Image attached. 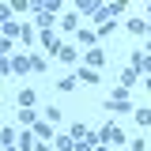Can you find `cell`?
I'll return each mask as SVG.
<instances>
[{
  "instance_id": "603a6c76",
  "label": "cell",
  "mask_w": 151,
  "mask_h": 151,
  "mask_svg": "<svg viewBox=\"0 0 151 151\" xmlns=\"http://www.w3.org/2000/svg\"><path fill=\"white\" fill-rule=\"evenodd\" d=\"M34 23L42 27V30H49V27H53V15H49V12H38V15H34Z\"/></svg>"
},
{
  "instance_id": "8fae6325",
  "label": "cell",
  "mask_w": 151,
  "mask_h": 151,
  "mask_svg": "<svg viewBox=\"0 0 151 151\" xmlns=\"http://www.w3.org/2000/svg\"><path fill=\"white\" fill-rule=\"evenodd\" d=\"M34 102H38V91H19V106H27V110H34Z\"/></svg>"
},
{
  "instance_id": "4dcf8cb0",
  "label": "cell",
  "mask_w": 151,
  "mask_h": 151,
  "mask_svg": "<svg viewBox=\"0 0 151 151\" xmlns=\"http://www.w3.org/2000/svg\"><path fill=\"white\" fill-rule=\"evenodd\" d=\"M12 53V38H0V57H8Z\"/></svg>"
},
{
  "instance_id": "ac0fdd59",
  "label": "cell",
  "mask_w": 151,
  "mask_h": 151,
  "mask_svg": "<svg viewBox=\"0 0 151 151\" xmlns=\"http://www.w3.org/2000/svg\"><path fill=\"white\" fill-rule=\"evenodd\" d=\"M129 8V0H113V4H106V12H110V19H117L121 12Z\"/></svg>"
},
{
  "instance_id": "7402d4cb",
  "label": "cell",
  "mask_w": 151,
  "mask_h": 151,
  "mask_svg": "<svg viewBox=\"0 0 151 151\" xmlns=\"http://www.w3.org/2000/svg\"><path fill=\"white\" fill-rule=\"evenodd\" d=\"M34 132H23V140H19V151H34Z\"/></svg>"
},
{
  "instance_id": "4fadbf2b",
  "label": "cell",
  "mask_w": 151,
  "mask_h": 151,
  "mask_svg": "<svg viewBox=\"0 0 151 151\" xmlns=\"http://www.w3.org/2000/svg\"><path fill=\"white\" fill-rule=\"evenodd\" d=\"M136 79H140V72H136L132 64H125V68H121V87H129V83H136Z\"/></svg>"
},
{
  "instance_id": "7c38bea8",
  "label": "cell",
  "mask_w": 151,
  "mask_h": 151,
  "mask_svg": "<svg viewBox=\"0 0 151 151\" xmlns=\"http://www.w3.org/2000/svg\"><path fill=\"white\" fill-rule=\"evenodd\" d=\"M72 147H76V140L68 136V132H60V136H57V144H53V151H72Z\"/></svg>"
},
{
  "instance_id": "52a82bcc",
  "label": "cell",
  "mask_w": 151,
  "mask_h": 151,
  "mask_svg": "<svg viewBox=\"0 0 151 151\" xmlns=\"http://www.w3.org/2000/svg\"><path fill=\"white\" fill-rule=\"evenodd\" d=\"M15 121H19V125H27V129H34V125H38V113L27 110V106H19V117H15Z\"/></svg>"
},
{
  "instance_id": "9a60e30c",
  "label": "cell",
  "mask_w": 151,
  "mask_h": 151,
  "mask_svg": "<svg viewBox=\"0 0 151 151\" xmlns=\"http://www.w3.org/2000/svg\"><path fill=\"white\" fill-rule=\"evenodd\" d=\"M68 136H72V140H87V136H91V129H87L83 121H76V125H72V132H68Z\"/></svg>"
},
{
  "instance_id": "ab89813d",
  "label": "cell",
  "mask_w": 151,
  "mask_h": 151,
  "mask_svg": "<svg viewBox=\"0 0 151 151\" xmlns=\"http://www.w3.org/2000/svg\"><path fill=\"white\" fill-rule=\"evenodd\" d=\"M147 4H151V0H147Z\"/></svg>"
},
{
  "instance_id": "60d3db41",
  "label": "cell",
  "mask_w": 151,
  "mask_h": 151,
  "mask_svg": "<svg viewBox=\"0 0 151 151\" xmlns=\"http://www.w3.org/2000/svg\"><path fill=\"white\" fill-rule=\"evenodd\" d=\"M15 151H19V147H15Z\"/></svg>"
},
{
  "instance_id": "9c48e42d",
  "label": "cell",
  "mask_w": 151,
  "mask_h": 151,
  "mask_svg": "<svg viewBox=\"0 0 151 151\" xmlns=\"http://www.w3.org/2000/svg\"><path fill=\"white\" fill-rule=\"evenodd\" d=\"M42 42H45V49L57 57V49H60V38H57V30H42Z\"/></svg>"
},
{
  "instance_id": "8992f818",
  "label": "cell",
  "mask_w": 151,
  "mask_h": 151,
  "mask_svg": "<svg viewBox=\"0 0 151 151\" xmlns=\"http://www.w3.org/2000/svg\"><path fill=\"white\" fill-rule=\"evenodd\" d=\"M125 30L136 34V38H144V34H147V19H129V23H125Z\"/></svg>"
},
{
  "instance_id": "1f68e13d",
  "label": "cell",
  "mask_w": 151,
  "mask_h": 151,
  "mask_svg": "<svg viewBox=\"0 0 151 151\" xmlns=\"http://www.w3.org/2000/svg\"><path fill=\"white\" fill-rule=\"evenodd\" d=\"M129 151H147V144L144 140H129Z\"/></svg>"
},
{
  "instance_id": "f35d334b",
  "label": "cell",
  "mask_w": 151,
  "mask_h": 151,
  "mask_svg": "<svg viewBox=\"0 0 151 151\" xmlns=\"http://www.w3.org/2000/svg\"><path fill=\"white\" fill-rule=\"evenodd\" d=\"M147 12H151V4H147Z\"/></svg>"
},
{
  "instance_id": "74e56055",
  "label": "cell",
  "mask_w": 151,
  "mask_h": 151,
  "mask_svg": "<svg viewBox=\"0 0 151 151\" xmlns=\"http://www.w3.org/2000/svg\"><path fill=\"white\" fill-rule=\"evenodd\" d=\"M0 151H15V147H0Z\"/></svg>"
},
{
  "instance_id": "e0dca14e",
  "label": "cell",
  "mask_w": 151,
  "mask_h": 151,
  "mask_svg": "<svg viewBox=\"0 0 151 151\" xmlns=\"http://www.w3.org/2000/svg\"><path fill=\"white\" fill-rule=\"evenodd\" d=\"M76 79H83V83H98V72H94V68H87V64H83V68L76 72Z\"/></svg>"
},
{
  "instance_id": "5b68a950",
  "label": "cell",
  "mask_w": 151,
  "mask_h": 151,
  "mask_svg": "<svg viewBox=\"0 0 151 151\" xmlns=\"http://www.w3.org/2000/svg\"><path fill=\"white\" fill-rule=\"evenodd\" d=\"M12 72H15V76L30 72V53H19V57H12Z\"/></svg>"
},
{
  "instance_id": "83f0119b",
  "label": "cell",
  "mask_w": 151,
  "mask_h": 151,
  "mask_svg": "<svg viewBox=\"0 0 151 151\" xmlns=\"http://www.w3.org/2000/svg\"><path fill=\"white\" fill-rule=\"evenodd\" d=\"M8 19H12V4H0V27H4Z\"/></svg>"
},
{
  "instance_id": "2e32d148",
  "label": "cell",
  "mask_w": 151,
  "mask_h": 151,
  "mask_svg": "<svg viewBox=\"0 0 151 151\" xmlns=\"http://www.w3.org/2000/svg\"><path fill=\"white\" fill-rule=\"evenodd\" d=\"M57 57H60L64 64H72V60H76L79 53H76V45H60V49H57Z\"/></svg>"
},
{
  "instance_id": "ba28073f",
  "label": "cell",
  "mask_w": 151,
  "mask_h": 151,
  "mask_svg": "<svg viewBox=\"0 0 151 151\" xmlns=\"http://www.w3.org/2000/svg\"><path fill=\"white\" fill-rule=\"evenodd\" d=\"M19 34H23V23H15V19H8L0 27V38H19Z\"/></svg>"
},
{
  "instance_id": "ffe728a7",
  "label": "cell",
  "mask_w": 151,
  "mask_h": 151,
  "mask_svg": "<svg viewBox=\"0 0 151 151\" xmlns=\"http://www.w3.org/2000/svg\"><path fill=\"white\" fill-rule=\"evenodd\" d=\"M132 117H136V125H140V129H151V110H136Z\"/></svg>"
},
{
  "instance_id": "8d00e7d4",
  "label": "cell",
  "mask_w": 151,
  "mask_h": 151,
  "mask_svg": "<svg viewBox=\"0 0 151 151\" xmlns=\"http://www.w3.org/2000/svg\"><path fill=\"white\" fill-rule=\"evenodd\" d=\"M147 34H151V19H147Z\"/></svg>"
},
{
  "instance_id": "d4e9b609",
  "label": "cell",
  "mask_w": 151,
  "mask_h": 151,
  "mask_svg": "<svg viewBox=\"0 0 151 151\" xmlns=\"http://www.w3.org/2000/svg\"><path fill=\"white\" fill-rule=\"evenodd\" d=\"M19 38H23V45H34V27L23 23V34H19Z\"/></svg>"
},
{
  "instance_id": "30bf717a",
  "label": "cell",
  "mask_w": 151,
  "mask_h": 151,
  "mask_svg": "<svg viewBox=\"0 0 151 151\" xmlns=\"http://www.w3.org/2000/svg\"><path fill=\"white\" fill-rule=\"evenodd\" d=\"M98 0H76V15H94Z\"/></svg>"
},
{
  "instance_id": "d6986e66",
  "label": "cell",
  "mask_w": 151,
  "mask_h": 151,
  "mask_svg": "<svg viewBox=\"0 0 151 151\" xmlns=\"http://www.w3.org/2000/svg\"><path fill=\"white\" fill-rule=\"evenodd\" d=\"M60 27H64V30H79V15H76V12H68V15L60 19Z\"/></svg>"
},
{
  "instance_id": "d590c367",
  "label": "cell",
  "mask_w": 151,
  "mask_h": 151,
  "mask_svg": "<svg viewBox=\"0 0 151 151\" xmlns=\"http://www.w3.org/2000/svg\"><path fill=\"white\" fill-rule=\"evenodd\" d=\"M144 53H147V57H151V38H147V49H144Z\"/></svg>"
},
{
  "instance_id": "277c9868",
  "label": "cell",
  "mask_w": 151,
  "mask_h": 151,
  "mask_svg": "<svg viewBox=\"0 0 151 151\" xmlns=\"http://www.w3.org/2000/svg\"><path fill=\"white\" fill-rule=\"evenodd\" d=\"M76 38H79V45H87V49H91V45H98V30H94V27H83V30H76Z\"/></svg>"
},
{
  "instance_id": "4316f807",
  "label": "cell",
  "mask_w": 151,
  "mask_h": 151,
  "mask_svg": "<svg viewBox=\"0 0 151 151\" xmlns=\"http://www.w3.org/2000/svg\"><path fill=\"white\" fill-rule=\"evenodd\" d=\"M8 4H12V15H15V12H27V8H30V0H8Z\"/></svg>"
},
{
  "instance_id": "d6a6232c",
  "label": "cell",
  "mask_w": 151,
  "mask_h": 151,
  "mask_svg": "<svg viewBox=\"0 0 151 151\" xmlns=\"http://www.w3.org/2000/svg\"><path fill=\"white\" fill-rule=\"evenodd\" d=\"M34 151H53V147H49L45 140H38V144H34Z\"/></svg>"
},
{
  "instance_id": "6da1fadb",
  "label": "cell",
  "mask_w": 151,
  "mask_h": 151,
  "mask_svg": "<svg viewBox=\"0 0 151 151\" xmlns=\"http://www.w3.org/2000/svg\"><path fill=\"white\" fill-rule=\"evenodd\" d=\"M98 144H106V147H129V136H125V129L121 125H106V129L98 132Z\"/></svg>"
},
{
  "instance_id": "3957f363",
  "label": "cell",
  "mask_w": 151,
  "mask_h": 151,
  "mask_svg": "<svg viewBox=\"0 0 151 151\" xmlns=\"http://www.w3.org/2000/svg\"><path fill=\"white\" fill-rule=\"evenodd\" d=\"M83 64H87V68H94V72H98V68H102V64H106V53H102V49H98V45H91V49H87V53H83Z\"/></svg>"
},
{
  "instance_id": "7a4b0ae2",
  "label": "cell",
  "mask_w": 151,
  "mask_h": 151,
  "mask_svg": "<svg viewBox=\"0 0 151 151\" xmlns=\"http://www.w3.org/2000/svg\"><path fill=\"white\" fill-rule=\"evenodd\" d=\"M106 110H110V113H129V110H132L129 87H121V83H117V91L110 94V102H106Z\"/></svg>"
},
{
  "instance_id": "f546056e",
  "label": "cell",
  "mask_w": 151,
  "mask_h": 151,
  "mask_svg": "<svg viewBox=\"0 0 151 151\" xmlns=\"http://www.w3.org/2000/svg\"><path fill=\"white\" fill-rule=\"evenodd\" d=\"M45 121H60V106H49L45 110Z\"/></svg>"
},
{
  "instance_id": "e575fe53",
  "label": "cell",
  "mask_w": 151,
  "mask_h": 151,
  "mask_svg": "<svg viewBox=\"0 0 151 151\" xmlns=\"http://www.w3.org/2000/svg\"><path fill=\"white\" fill-rule=\"evenodd\" d=\"M144 83H147V91H151V76H144Z\"/></svg>"
},
{
  "instance_id": "484cf974",
  "label": "cell",
  "mask_w": 151,
  "mask_h": 151,
  "mask_svg": "<svg viewBox=\"0 0 151 151\" xmlns=\"http://www.w3.org/2000/svg\"><path fill=\"white\" fill-rule=\"evenodd\" d=\"M30 72H45V57H34V53H30Z\"/></svg>"
},
{
  "instance_id": "44dd1931",
  "label": "cell",
  "mask_w": 151,
  "mask_h": 151,
  "mask_svg": "<svg viewBox=\"0 0 151 151\" xmlns=\"http://www.w3.org/2000/svg\"><path fill=\"white\" fill-rule=\"evenodd\" d=\"M0 144L4 147H15V129H0Z\"/></svg>"
},
{
  "instance_id": "836d02e7",
  "label": "cell",
  "mask_w": 151,
  "mask_h": 151,
  "mask_svg": "<svg viewBox=\"0 0 151 151\" xmlns=\"http://www.w3.org/2000/svg\"><path fill=\"white\" fill-rule=\"evenodd\" d=\"M94 151H113V147H106V144H98V147H94Z\"/></svg>"
},
{
  "instance_id": "f1b7e54d",
  "label": "cell",
  "mask_w": 151,
  "mask_h": 151,
  "mask_svg": "<svg viewBox=\"0 0 151 151\" xmlns=\"http://www.w3.org/2000/svg\"><path fill=\"white\" fill-rule=\"evenodd\" d=\"M0 76H12V57H0Z\"/></svg>"
},
{
  "instance_id": "5bb4252c",
  "label": "cell",
  "mask_w": 151,
  "mask_h": 151,
  "mask_svg": "<svg viewBox=\"0 0 151 151\" xmlns=\"http://www.w3.org/2000/svg\"><path fill=\"white\" fill-rule=\"evenodd\" d=\"M76 83H79V79H76V72H68V76H60V79H57V91H72Z\"/></svg>"
},
{
  "instance_id": "cb8c5ba5",
  "label": "cell",
  "mask_w": 151,
  "mask_h": 151,
  "mask_svg": "<svg viewBox=\"0 0 151 151\" xmlns=\"http://www.w3.org/2000/svg\"><path fill=\"white\" fill-rule=\"evenodd\" d=\"M49 136H53V129H49V125H42V121H38V125H34V140H49Z\"/></svg>"
}]
</instances>
